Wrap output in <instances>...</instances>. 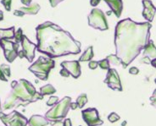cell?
<instances>
[{
	"label": "cell",
	"mask_w": 156,
	"mask_h": 126,
	"mask_svg": "<svg viewBox=\"0 0 156 126\" xmlns=\"http://www.w3.org/2000/svg\"><path fill=\"white\" fill-rule=\"evenodd\" d=\"M149 22H136L130 18L120 20L115 30V56L124 69L144 49L150 39Z\"/></svg>",
	"instance_id": "1"
},
{
	"label": "cell",
	"mask_w": 156,
	"mask_h": 126,
	"mask_svg": "<svg viewBox=\"0 0 156 126\" xmlns=\"http://www.w3.org/2000/svg\"><path fill=\"white\" fill-rule=\"evenodd\" d=\"M37 51L55 59L81 52V43L58 25L46 21L36 28Z\"/></svg>",
	"instance_id": "2"
},
{
	"label": "cell",
	"mask_w": 156,
	"mask_h": 126,
	"mask_svg": "<svg viewBox=\"0 0 156 126\" xmlns=\"http://www.w3.org/2000/svg\"><path fill=\"white\" fill-rule=\"evenodd\" d=\"M43 97L36 91L34 86L28 80L20 79L11 82V90L2 106L3 110H9L19 106L27 107L30 103L43 100Z\"/></svg>",
	"instance_id": "3"
},
{
	"label": "cell",
	"mask_w": 156,
	"mask_h": 126,
	"mask_svg": "<svg viewBox=\"0 0 156 126\" xmlns=\"http://www.w3.org/2000/svg\"><path fill=\"white\" fill-rule=\"evenodd\" d=\"M55 67V62L53 59L48 57L40 56L38 59L35 61L29 67V70L42 80H47L49 72L52 69Z\"/></svg>",
	"instance_id": "4"
},
{
	"label": "cell",
	"mask_w": 156,
	"mask_h": 126,
	"mask_svg": "<svg viewBox=\"0 0 156 126\" xmlns=\"http://www.w3.org/2000/svg\"><path fill=\"white\" fill-rule=\"evenodd\" d=\"M71 98L70 97H65L60 101L56 103L55 107L48 111L45 114V118L48 120V122H53L55 120H62L66 117L67 114L70 109Z\"/></svg>",
	"instance_id": "5"
},
{
	"label": "cell",
	"mask_w": 156,
	"mask_h": 126,
	"mask_svg": "<svg viewBox=\"0 0 156 126\" xmlns=\"http://www.w3.org/2000/svg\"><path fill=\"white\" fill-rule=\"evenodd\" d=\"M88 25L91 27L99 31H106L109 29V25L106 20V17L99 9H93L87 17Z\"/></svg>",
	"instance_id": "6"
},
{
	"label": "cell",
	"mask_w": 156,
	"mask_h": 126,
	"mask_svg": "<svg viewBox=\"0 0 156 126\" xmlns=\"http://www.w3.org/2000/svg\"><path fill=\"white\" fill-rule=\"evenodd\" d=\"M0 119L5 126H27L28 119L17 111H13L9 114L0 113Z\"/></svg>",
	"instance_id": "7"
},
{
	"label": "cell",
	"mask_w": 156,
	"mask_h": 126,
	"mask_svg": "<svg viewBox=\"0 0 156 126\" xmlns=\"http://www.w3.org/2000/svg\"><path fill=\"white\" fill-rule=\"evenodd\" d=\"M0 47L4 50V54L9 63H12L18 57L19 43L12 42L10 40H0Z\"/></svg>",
	"instance_id": "8"
},
{
	"label": "cell",
	"mask_w": 156,
	"mask_h": 126,
	"mask_svg": "<svg viewBox=\"0 0 156 126\" xmlns=\"http://www.w3.org/2000/svg\"><path fill=\"white\" fill-rule=\"evenodd\" d=\"M104 82L107 84V86L114 91H122V86H121V80H120V75L115 69L109 68Z\"/></svg>",
	"instance_id": "9"
},
{
	"label": "cell",
	"mask_w": 156,
	"mask_h": 126,
	"mask_svg": "<svg viewBox=\"0 0 156 126\" xmlns=\"http://www.w3.org/2000/svg\"><path fill=\"white\" fill-rule=\"evenodd\" d=\"M82 118L88 126L102 125L104 121L99 118L98 112L94 107H90L82 112Z\"/></svg>",
	"instance_id": "10"
},
{
	"label": "cell",
	"mask_w": 156,
	"mask_h": 126,
	"mask_svg": "<svg viewBox=\"0 0 156 126\" xmlns=\"http://www.w3.org/2000/svg\"><path fill=\"white\" fill-rule=\"evenodd\" d=\"M21 47L22 51L24 53L25 58L27 59V60L31 63L35 58V51L37 49V45L32 43L30 40L28 39L27 36H23V38L21 41Z\"/></svg>",
	"instance_id": "11"
},
{
	"label": "cell",
	"mask_w": 156,
	"mask_h": 126,
	"mask_svg": "<svg viewBox=\"0 0 156 126\" xmlns=\"http://www.w3.org/2000/svg\"><path fill=\"white\" fill-rule=\"evenodd\" d=\"M61 67L68 71V73L75 79H77L81 75V65L79 61H64L61 63Z\"/></svg>",
	"instance_id": "12"
},
{
	"label": "cell",
	"mask_w": 156,
	"mask_h": 126,
	"mask_svg": "<svg viewBox=\"0 0 156 126\" xmlns=\"http://www.w3.org/2000/svg\"><path fill=\"white\" fill-rule=\"evenodd\" d=\"M142 4H143V7H144L142 15L150 23L153 21L154 15H155V7L153 4L151 0H143Z\"/></svg>",
	"instance_id": "13"
},
{
	"label": "cell",
	"mask_w": 156,
	"mask_h": 126,
	"mask_svg": "<svg viewBox=\"0 0 156 126\" xmlns=\"http://www.w3.org/2000/svg\"><path fill=\"white\" fill-rule=\"evenodd\" d=\"M108 4L109 8L117 18H120L123 10V2L122 0H104Z\"/></svg>",
	"instance_id": "14"
},
{
	"label": "cell",
	"mask_w": 156,
	"mask_h": 126,
	"mask_svg": "<svg viewBox=\"0 0 156 126\" xmlns=\"http://www.w3.org/2000/svg\"><path fill=\"white\" fill-rule=\"evenodd\" d=\"M27 124L29 126H46L49 124V122L47 118L42 115L35 114L32 115L31 118L28 119Z\"/></svg>",
	"instance_id": "15"
},
{
	"label": "cell",
	"mask_w": 156,
	"mask_h": 126,
	"mask_svg": "<svg viewBox=\"0 0 156 126\" xmlns=\"http://www.w3.org/2000/svg\"><path fill=\"white\" fill-rule=\"evenodd\" d=\"M144 55L148 58V59H151L150 60L154 59L156 58V48L152 40H149L148 44L145 46Z\"/></svg>",
	"instance_id": "16"
},
{
	"label": "cell",
	"mask_w": 156,
	"mask_h": 126,
	"mask_svg": "<svg viewBox=\"0 0 156 126\" xmlns=\"http://www.w3.org/2000/svg\"><path fill=\"white\" fill-rule=\"evenodd\" d=\"M15 33H16L15 26H11L7 29H0V40L14 39Z\"/></svg>",
	"instance_id": "17"
},
{
	"label": "cell",
	"mask_w": 156,
	"mask_h": 126,
	"mask_svg": "<svg viewBox=\"0 0 156 126\" xmlns=\"http://www.w3.org/2000/svg\"><path fill=\"white\" fill-rule=\"evenodd\" d=\"M40 9H41V6L38 4L35 3V4H30L27 7H21L20 9V10L23 13L24 15H37L40 10Z\"/></svg>",
	"instance_id": "18"
},
{
	"label": "cell",
	"mask_w": 156,
	"mask_h": 126,
	"mask_svg": "<svg viewBox=\"0 0 156 126\" xmlns=\"http://www.w3.org/2000/svg\"><path fill=\"white\" fill-rule=\"evenodd\" d=\"M10 67L8 64L3 63L0 65V80L8 81L10 77Z\"/></svg>",
	"instance_id": "19"
},
{
	"label": "cell",
	"mask_w": 156,
	"mask_h": 126,
	"mask_svg": "<svg viewBox=\"0 0 156 126\" xmlns=\"http://www.w3.org/2000/svg\"><path fill=\"white\" fill-rule=\"evenodd\" d=\"M94 47L93 46H90L87 47L85 52L82 53V55L79 59V62H86V61H90L91 59L94 58Z\"/></svg>",
	"instance_id": "20"
},
{
	"label": "cell",
	"mask_w": 156,
	"mask_h": 126,
	"mask_svg": "<svg viewBox=\"0 0 156 126\" xmlns=\"http://www.w3.org/2000/svg\"><path fill=\"white\" fill-rule=\"evenodd\" d=\"M56 92V89L55 87H53L51 84H48V85H45L40 88V94L42 96H45V95H52Z\"/></svg>",
	"instance_id": "21"
},
{
	"label": "cell",
	"mask_w": 156,
	"mask_h": 126,
	"mask_svg": "<svg viewBox=\"0 0 156 126\" xmlns=\"http://www.w3.org/2000/svg\"><path fill=\"white\" fill-rule=\"evenodd\" d=\"M87 96L86 93H82L76 99V104H77V107L79 108H82L84 107V105L87 103Z\"/></svg>",
	"instance_id": "22"
},
{
	"label": "cell",
	"mask_w": 156,
	"mask_h": 126,
	"mask_svg": "<svg viewBox=\"0 0 156 126\" xmlns=\"http://www.w3.org/2000/svg\"><path fill=\"white\" fill-rule=\"evenodd\" d=\"M106 59L109 61V63H111V64H114V65H119V64H121V62H120V60L118 59L115 54H110L109 55Z\"/></svg>",
	"instance_id": "23"
},
{
	"label": "cell",
	"mask_w": 156,
	"mask_h": 126,
	"mask_svg": "<svg viewBox=\"0 0 156 126\" xmlns=\"http://www.w3.org/2000/svg\"><path fill=\"white\" fill-rule=\"evenodd\" d=\"M23 31H22V29L21 28H19L18 29V31L15 33V37H14V39L16 40V43H21V41H22V38H23Z\"/></svg>",
	"instance_id": "24"
},
{
	"label": "cell",
	"mask_w": 156,
	"mask_h": 126,
	"mask_svg": "<svg viewBox=\"0 0 156 126\" xmlns=\"http://www.w3.org/2000/svg\"><path fill=\"white\" fill-rule=\"evenodd\" d=\"M98 66H99L103 70H109V67H110L109 61L106 59H102L100 61H98Z\"/></svg>",
	"instance_id": "25"
},
{
	"label": "cell",
	"mask_w": 156,
	"mask_h": 126,
	"mask_svg": "<svg viewBox=\"0 0 156 126\" xmlns=\"http://www.w3.org/2000/svg\"><path fill=\"white\" fill-rule=\"evenodd\" d=\"M120 118H121V117L117 114L116 113H115V112L111 113V114L108 116V119H109V121L110 123L117 122L118 120H120Z\"/></svg>",
	"instance_id": "26"
},
{
	"label": "cell",
	"mask_w": 156,
	"mask_h": 126,
	"mask_svg": "<svg viewBox=\"0 0 156 126\" xmlns=\"http://www.w3.org/2000/svg\"><path fill=\"white\" fill-rule=\"evenodd\" d=\"M11 3L12 0H1V4L4 5V9L7 11H10L11 10Z\"/></svg>",
	"instance_id": "27"
},
{
	"label": "cell",
	"mask_w": 156,
	"mask_h": 126,
	"mask_svg": "<svg viewBox=\"0 0 156 126\" xmlns=\"http://www.w3.org/2000/svg\"><path fill=\"white\" fill-rule=\"evenodd\" d=\"M58 97H51L48 100L47 102V105L48 106H54L55 105L56 103H58Z\"/></svg>",
	"instance_id": "28"
},
{
	"label": "cell",
	"mask_w": 156,
	"mask_h": 126,
	"mask_svg": "<svg viewBox=\"0 0 156 126\" xmlns=\"http://www.w3.org/2000/svg\"><path fill=\"white\" fill-rule=\"evenodd\" d=\"M63 1H64V0H49V3H50L51 7L55 8V7H56L59 3H61Z\"/></svg>",
	"instance_id": "29"
},
{
	"label": "cell",
	"mask_w": 156,
	"mask_h": 126,
	"mask_svg": "<svg viewBox=\"0 0 156 126\" xmlns=\"http://www.w3.org/2000/svg\"><path fill=\"white\" fill-rule=\"evenodd\" d=\"M52 126H64V122H62V120H55L53 122H49Z\"/></svg>",
	"instance_id": "30"
},
{
	"label": "cell",
	"mask_w": 156,
	"mask_h": 126,
	"mask_svg": "<svg viewBox=\"0 0 156 126\" xmlns=\"http://www.w3.org/2000/svg\"><path fill=\"white\" fill-rule=\"evenodd\" d=\"M88 67L91 70H95L98 67V61H90L89 64H88Z\"/></svg>",
	"instance_id": "31"
},
{
	"label": "cell",
	"mask_w": 156,
	"mask_h": 126,
	"mask_svg": "<svg viewBox=\"0 0 156 126\" xmlns=\"http://www.w3.org/2000/svg\"><path fill=\"white\" fill-rule=\"evenodd\" d=\"M129 73L132 75H137L139 73V70L136 67H132L129 70Z\"/></svg>",
	"instance_id": "32"
},
{
	"label": "cell",
	"mask_w": 156,
	"mask_h": 126,
	"mask_svg": "<svg viewBox=\"0 0 156 126\" xmlns=\"http://www.w3.org/2000/svg\"><path fill=\"white\" fill-rule=\"evenodd\" d=\"M59 74H60V75L63 76V77H69V76H70V74L68 73V71H67L66 70H65V69H62V70H60V72H59Z\"/></svg>",
	"instance_id": "33"
},
{
	"label": "cell",
	"mask_w": 156,
	"mask_h": 126,
	"mask_svg": "<svg viewBox=\"0 0 156 126\" xmlns=\"http://www.w3.org/2000/svg\"><path fill=\"white\" fill-rule=\"evenodd\" d=\"M100 1H101V0H90V4H91V6H93V7H96L98 4L100 3Z\"/></svg>",
	"instance_id": "34"
},
{
	"label": "cell",
	"mask_w": 156,
	"mask_h": 126,
	"mask_svg": "<svg viewBox=\"0 0 156 126\" xmlns=\"http://www.w3.org/2000/svg\"><path fill=\"white\" fill-rule=\"evenodd\" d=\"M13 14L16 16H19V17H22V16H24V14L20 11V9H16V10H15V11L13 12Z\"/></svg>",
	"instance_id": "35"
},
{
	"label": "cell",
	"mask_w": 156,
	"mask_h": 126,
	"mask_svg": "<svg viewBox=\"0 0 156 126\" xmlns=\"http://www.w3.org/2000/svg\"><path fill=\"white\" fill-rule=\"evenodd\" d=\"M64 126H71V121L70 118H66L64 121Z\"/></svg>",
	"instance_id": "36"
},
{
	"label": "cell",
	"mask_w": 156,
	"mask_h": 126,
	"mask_svg": "<svg viewBox=\"0 0 156 126\" xmlns=\"http://www.w3.org/2000/svg\"><path fill=\"white\" fill-rule=\"evenodd\" d=\"M20 2L24 4V5H27V6H29L31 3V0H20Z\"/></svg>",
	"instance_id": "37"
},
{
	"label": "cell",
	"mask_w": 156,
	"mask_h": 126,
	"mask_svg": "<svg viewBox=\"0 0 156 126\" xmlns=\"http://www.w3.org/2000/svg\"><path fill=\"white\" fill-rule=\"evenodd\" d=\"M70 109H72V110H75V109H76L78 107H77V104L76 103H70Z\"/></svg>",
	"instance_id": "38"
},
{
	"label": "cell",
	"mask_w": 156,
	"mask_h": 126,
	"mask_svg": "<svg viewBox=\"0 0 156 126\" xmlns=\"http://www.w3.org/2000/svg\"><path fill=\"white\" fill-rule=\"evenodd\" d=\"M18 57H20V59H23V58H25V55H24V53L22 50L18 52Z\"/></svg>",
	"instance_id": "39"
},
{
	"label": "cell",
	"mask_w": 156,
	"mask_h": 126,
	"mask_svg": "<svg viewBox=\"0 0 156 126\" xmlns=\"http://www.w3.org/2000/svg\"><path fill=\"white\" fill-rule=\"evenodd\" d=\"M155 61H156V59H152V60L150 61V63L152 64V66H153V67H154V68H155V67H156Z\"/></svg>",
	"instance_id": "40"
},
{
	"label": "cell",
	"mask_w": 156,
	"mask_h": 126,
	"mask_svg": "<svg viewBox=\"0 0 156 126\" xmlns=\"http://www.w3.org/2000/svg\"><path fill=\"white\" fill-rule=\"evenodd\" d=\"M3 20H4V13H3V11L0 9V21Z\"/></svg>",
	"instance_id": "41"
},
{
	"label": "cell",
	"mask_w": 156,
	"mask_h": 126,
	"mask_svg": "<svg viewBox=\"0 0 156 126\" xmlns=\"http://www.w3.org/2000/svg\"><path fill=\"white\" fill-rule=\"evenodd\" d=\"M3 112V109H2V105H1V100H0V113Z\"/></svg>",
	"instance_id": "42"
}]
</instances>
